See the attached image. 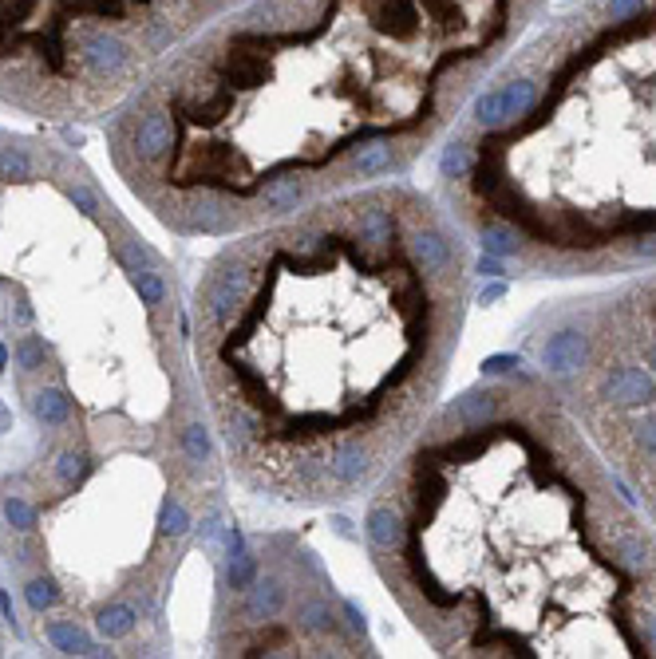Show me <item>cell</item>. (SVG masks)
<instances>
[{
    "instance_id": "4",
    "label": "cell",
    "mask_w": 656,
    "mask_h": 659,
    "mask_svg": "<svg viewBox=\"0 0 656 659\" xmlns=\"http://www.w3.org/2000/svg\"><path fill=\"white\" fill-rule=\"evenodd\" d=\"M479 138L443 151L491 261H656V0H601L474 95Z\"/></svg>"
},
{
    "instance_id": "5",
    "label": "cell",
    "mask_w": 656,
    "mask_h": 659,
    "mask_svg": "<svg viewBox=\"0 0 656 659\" xmlns=\"http://www.w3.org/2000/svg\"><path fill=\"white\" fill-rule=\"evenodd\" d=\"M253 0H0V103L111 119L174 52Z\"/></svg>"
},
{
    "instance_id": "2",
    "label": "cell",
    "mask_w": 656,
    "mask_h": 659,
    "mask_svg": "<svg viewBox=\"0 0 656 659\" xmlns=\"http://www.w3.org/2000/svg\"><path fill=\"white\" fill-rule=\"evenodd\" d=\"M542 0H253L107 123L127 189L182 237H237L395 182Z\"/></svg>"
},
{
    "instance_id": "3",
    "label": "cell",
    "mask_w": 656,
    "mask_h": 659,
    "mask_svg": "<svg viewBox=\"0 0 656 659\" xmlns=\"http://www.w3.org/2000/svg\"><path fill=\"white\" fill-rule=\"evenodd\" d=\"M629 505L558 423L479 387L368 494L364 545L443 655H656V549Z\"/></svg>"
},
{
    "instance_id": "1",
    "label": "cell",
    "mask_w": 656,
    "mask_h": 659,
    "mask_svg": "<svg viewBox=\"0 0 656 659\" xmlns=\"http://www.w3.org/2000/svg\"><path fill=\"white\" fill-rule=\"evenodd\" d=\"M463 288V242L403 182L230 237L194 288V364L234 474L297 509L368 502L431 415Z\"/></svg>"
}]
</instances>
